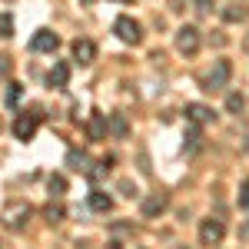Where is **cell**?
<instances>
[{
    "mask_svg": "<svg viewBox=\"0 0 249 249\" xmlns=\"http://www.w3.org/2000/svg\"><path fill=\"white\" fill-rule=\"evenodd\" d=\"M40 120H43V113H40V110L20 113L17 120H14V136H17V140H23V143H27V140H34V136H37V123H40Z\"/></svg>",
    "mask_w": 249,
    "mask_h": 249,
    "instance_id": "4",
    "label": "cell"
},
{
    "mask_svg": "<svg viewBox=\"0 0 249 249\" xmlns=\"http://www.w3.org/2000/svg\"><path fill=\"white\" fill-rule=\"evenodd\" d=\"M190 3H193L196 14H210L213 7H216V0H190Z\"/></svg>",
    "mask_w": 249,
    "mask_h": 249,
    "instance_id": "24",
    "label": "cell"
},
{
    "mask_svg": "<svg viewBox=\"0 0 249 249\" xmlns=\"http://www.w3.org/2000/svg\"><path fill=\"white\" fill-rule=\"evenodd\" d=\"M20 93H23V87H20V83H10V87H7V107H17Z\"/></svg>",
    "mask_w": 249,
    "mask_h": 249,
    "instance_id": "22",
    "label": "cell"
},
{
    "mask_svg": "<svg viewBox=\"0 0 249 249\" xmlns=\"http://www.w3.org/2000/svg\"><path fill=\"white\" fill-rule=\"evenodd\" d=\"M0 37H14V17L0 14Z\"/></svg>",
    "mask_w": 249,
    "mask_h": 249,
    "instance_id": "21",
    "label": "cell"
},
{
    "mask_svg": "<svg viewBox=\"0 0 249 249\" xmlns=\"http://www.w3.org/2000/svg\"><path fill=\"white\" fill-rule=\"evenodd\" d=\"M113 34L123 40V43L136 47V43L143 40V27H140L133 17H126V14H123V17H116V20H113Z\"/></svg>",
    "mask_w": 249,
    "mask_h": 249,
    "instance_id": "3",
    "label": "cell"
},
{
    "mask_svg": "<svg viewBox=\"0 0 249 249\" xmlns=\"http://www.w3.org/2000/svg\"><path fill=\"white\" fill-rule=\"evenodd\" d=\"M223 236H226V223L223 219H203L199 223V243L203 246H219L223 243Z\"/></svg>",
    "mask_w": 249,
    "mask_h": 249,
    "instance_id": "5",
    "label": "cell"
},
{
    "mask_svg": "<svg viewBox=\"0 0 249 249\" xmlns=\"http://www.w3.org/2000/svg\"><path fill=\"white\" fill-rule=\"evenodd\" d=\"M113 232H133L130 223H113Z\"/></svg>",
    "mask_w": 249,
    "mask_h": 249,
    "instance_id": "28",
    "label": "cell"
},
{
    "mask_svg": "<svg viewBox=\"0 0 249 249\" xmlns=\"http://www.w3.org/2000/svg\"><path fill=\"white\" fill-rule=\"evenodd\" d=\"M107 133H113L116 140H123V136L130 133V123H126V116H123V113H107Z\"/></svg>",
    "mask_w": 249,
    "mask_h": 249,
    "instance_id": "13",
    "label": "cell"
},
{
    "mask_svg": "<svg viewBox=\"0 0 249 249\" xmlns=\"http://www.w3.org/2000/svg\"><path fill=\"white\" fill-rule=\"evenodd\" d=\"M199 43H203V34H199V27H193V23H183V27L176 30V50H179L183 57H193V53L199 50Z\"/></svg>",
    "mask_w": 249,
    "mask_h": 249,
    "instance_id": "1",
    "label": "cell"
},
{
    "mask_svg": "<svg viewBox=\"0 0 249 249\" xmlns=\"http://www.w3.org/2000/svg\"><path fill=\"white\" fill-rule=\"evenodd\" d=\"M166 206H170V196L166 193H150V196H143L140 213H143V219H156L160 213H166Z\"/></svg>",
    "mask_w": 249,
    "mask_h": 249,
    "instance_id": "6",
    "label": "cell"
},
{
    "mask_svg": "<svg viewBox=\"0 0 249 249\" xmlns=\"http://www.w3.org/2000/svg\"><path fill=\"white\" fill-rule=\"evenodd\" d=\"M110 163H113V156H103V160H96L93 166H87V173H83V176L96 183V179H103V176L110 173Z\"/></svg>",
    "mask_w": 249,
    "mask_h": 249,
    "instance_id": "16",
    "label": "cell"
},
{
    "mask_svg": "<svg viewBox=\"0 0 249 249\" xmlns=\"http://www.w3.org/2000/svg\"><path fill=\"white\" fill-rule=\"evenodd\" d=\"M27 219H30V206H27V203H10V206L3 210V223H7L10 230H20Z\"/></svg>",
    "mask_w": 249,
    "mask_h": 249,
    "instance_id": "9",
    "label": "cell"
},
{
    "mask_svg": "<svg viewBox=\"0 0 249 249\" xmlns=\"http://www.w3.org/2000/svg\"><path fill=\"white\" fill-rule=\"evenodd\" d=\"M199 140H203V130H199V123H193L190 133H186V143H183V150H199Z\"/></svg>",
    "mask_w": 249,
    "mask_h": 249,
    "instance_id": "19",
    "label": "cell"
},
{
    "mask_svg": "<svg viewBox=\"0 0 249 249\" xmlns=\"http://www.w3.org/2000/svg\"><path fill=\"white\" fill-rule=\"evenodd\" d=\"M186 120H190V123H199V126H206V123L216 120V113H213L206 103H186Z\"/></svg>",
    "mask_w": 249,
    "mask_h": 249,
    "instance_id": "10",
    "label": "cell"
},
{
    "mask_svg": "<svg viewBox=\"0 0 249 249\" xmlns=\"http://www.w3.org/2000/svg\"><path fill=\"white\" fill-rule=\"evenodd\" d=\"M87 203H90V210H93V213H110V210H113V196L103 193V190H93L90 196H87Z\"/></svg>",
    "mask_w": 249,
    "mask_h": 249,
    "instance_id": "12",
    "label": "cell"
},
{
    "mask_svg": "<svg viewBox=\"0 0 249 249\" xmlns=\"http://www.w3.org/2000/svg\"><path fill=\"white\" fill-rule=\"evenodd\" d=\"M246 17H249V7H243V3H226L223 7V20L226 23H243Z\"/></svg>",
    "mask_w": 249,
    "mask_h": 249,
    "instance_id": "15",
    "label": "cell"
},
{
    "mask_svg": "<svg viewBox=\"0 0 249 249\" xmlns=\"http://www.w3.org/2000/svg\"><path fill=\"white\" fill-rule=\"evenodd\" d=\"M70 50H73V60H77L80 67H90V63L96 60V43H93V40H87V37L73 40V47H70Z\"/></svg>",
    "mask_w": 249,
    "mask_h": 249,
    "instance_id": "8",
    "label": "cell"
},
{
    "mask_svg": "<svg viewBox=\"0 0 249 249\" xmlns=\"http://www.w3.org/2000/svg\"><path fill=\"white\" fill-rule=\"evenodd\" d=\"M10 73V57H0V77H7Z\"/></svg>",
    "mask_w": 249,
    "mask_h": 249,
    "instance_id": "27",
    "label": "cell"
},
{
    "mask_svg": "<svg viewBox=\"0 0 249 249\" xmlns=\"http://www.w3.org/2000/svg\"><path fill=\"white\" fill-rule=\"evenodd\" d=\"M57 47H60V37L53 30H37L34 40H30V50H34V53H53Z\"/></svg>",
    "mask_w": 249,
    "mask_h": 249,
    "instance_id": "7",
    "label": "cell"
},
{
    "mask_svg": "<svg viewBox=\"0 0 249 249\" xmlns=\"http://www.w3.org/2000/svg\"><path fill=\"white\" fill-rule=\"evenodd\" d=\"M120 193H123V196H136V186L130 179H123V183H120Z\"/></svg>",
    "mask_w": 249,
    "mask_h": 249,
    "instance_id": "26",
    "label": "cell"
},
{
    "mask_svg": "<svg viewBox=\"0 0 249 249\" xmlns=\"http://www.w3.org/2000/svg\"><path fill=\"white\" fill-rule=\"evenodd\" d=\"M87 133H90V140H107V113H90Z\"/></svg>",
    "mask_w": 249,
    "mask_h": 249,
    "instance_id": "14",
    "label": "cell"
},
{
    "mask_svg": "<svg viewBox=\"0 0 249 249\" xmlns=\"http://www.w3.org/2000/svg\"><path fill=\"white\" fill-rule=\"evenodd\" d=\"M230 77H232V63L230 60H216L213 70L203 77V90H210V93L213 90H223V87L230 83Z\"/></svg>",
    "mask_w": 249,
    "mask_h": 249,
    "instance_id": "2",
    "label": "cell"
},
{
    "mask_svg": "<svg viewBox=\"0 0 249 249\" xmlns=\"http://www.w3.org/2000/svg\"><path fill=\"white\" fill-rule=\"evenodd\" d=\"M43 216H47V219H50V223H60V219H63V206H53V203H50V206H47V210H43Z\"/></svg>",
    "mask_w": 249,
    "mask_h": 249,
    "instance_id": "23",
    "label": "cell"
},
{
    "mask_svg": "<svg viewBox=\"0 0 249 249\" xmlns=\"http://www.w3.org/2000/svg\"><path fill=\"white\" fill-rule=\"evenodd\" d=\"M243 107H246L243 93H230V96H226V110H230L232 116H239V113H243Z\"/></svg>",
    "mask_w": 249,
    "mask_h": 249,
    "instance_id": "20",
    "label": "cell"
},
{
    "mask_svg": "<svg viewBox=\"0 0 249 249\" xmlns=\"http://www.w3.org/2000/svg\"><path fill=\"white\" fill-rule=\"evenodd\" d=\"M47 190H50V196H63V193H67V176H63V173H53V176L47 179Z\"/></svg>",
    "mask_w": 249,
    "mask_h": 249,
    "instance_id": "18",
    "label": "cell"
},
{
    "mask_svg": "<svg viewBox=\"0 0 249 249\" xmlns=\"http://www.w3.org/2000/svg\"><path fill=\"white\" fill-rule=\"evenodd\" d=\"M239 206L249 210V179H243V186H239Z\"/></svg>",
    "mask_w": 249,
    "mask_h": 249,
    "instance_id": "25",
    "label": "cell"
},
{
    "mask_svg": "<svg viewBox=\"0 0 249 249\" xmlns=\"http://www.w3.org/2000/svg\"><path fill=\"white\" fill-rule=\"evenodd\" d=\"M87 163H90V156L83 153V150H70V153H67V166H70V170L87 173Z\"/></svg>",
    "mask_w": 249,
    "mask_h": 249,
    "instance_id": "17",
    "label": "cell"
},
{
    "mask_svg": "<svg viewBox=\"0 0 249 249\" xmlns=\"http://www.w3.org/2000/svg\"><path fill=\"white\" fill-rule=\"evenodd\" d=\"M67 83H70V67L67 63H53L50 73H47V87L50 90H63Z\"/></svg>",
    "mask_w": 249,
    "mask_h": 249,
    "instance_id": "11",
    "label": "cell"
}]
</instances>
